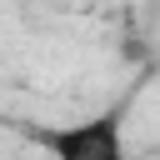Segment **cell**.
<instances>
[{
  "label": "cell",
  "mask_w": 160,
  "mask_h": 160,
  "mask_svg": "<svg viewBox=\"0 0 160 160\" xmlns=\"http://www.w3.org/2000/svg\"><path fill=\"white\" fill-rule=\"evenodd\" d=\"M30 140H35L50 160H130V155H125L120 110H105V115H90V120H70V125L30 130Z\"/></svg>",
  "instance_id": "1"
}]
</instances>
